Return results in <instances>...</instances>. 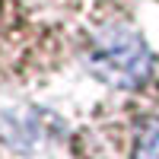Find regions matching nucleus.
Instances as JSON below:
<instances>
[{
  "instance_id": "2",
  "label": "nucleus",
  "mask_w": 159,
  "mask_h": 159,
  "mask_svg": "<svg viewBox=\"0 0 159 159\" xmlns=\"http://www.w3.org/2000/svg\"><path fill=\"white\" fill-rule=\"evenodd\" d=\"M54 130V118L48 111H35V108H25V111H10L3 118V137L10 147H16L22 153L38 150L42 143L51 137Z\"/></svg>"
},
{
  "instance_id": "3",
  "label": "nucleus",
  "mask_w": 159,
  "mask_h": 159,
  "mask_svg": "<svg viewBox=\"0 0 159 159\" xmlns=\"http://www.w3.org/2000/svg\"><path fill=\"white\" fill-rule=\"evenodd\" d=\"M134 159H159V127H147L140 134Z\"/></svg>"
},
{
  "instance_id": "1",
  "label": "nucleus",
  "mask_w": 159,
  "mask_h": 159,
  "mask_svg": "<svg viewBox=\"0 0 159 159\" xmlns=\"http://www.w3.org/2000/svg\"><path fill=\"white\" fill-rule=\"evenodd\" d=\"M89 73L115 89H137L147 83L153 70V54L147 42L127 25H108L92 35L89 54H86Z\"/></svg>"
}]
</instances>
